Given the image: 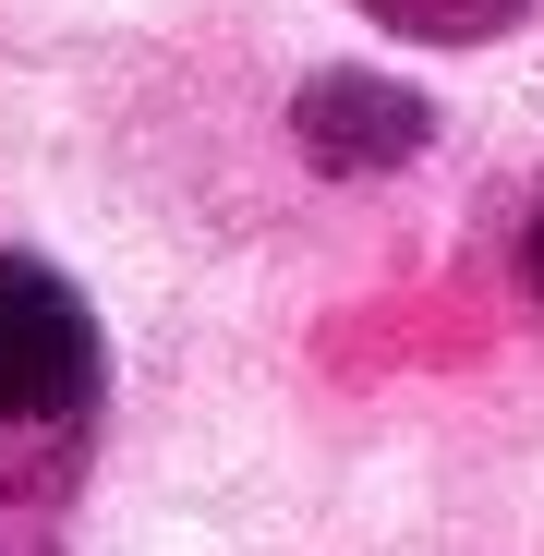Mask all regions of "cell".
I'll return each instance as SVG.
<instances>
[{
	"label": "cell",
	"mask_w": 544,
	"mask_h": 556,
	"mask_svg": "<svg viewBox=\"0 0 544 556\" xmlns=\"http://www.w3.org/2000/svg\"><path fill=\"white\" fill-rule=\"evenodd\" d=\"M98 400V315L37 254H0V435H73Z\"/></svg>",
	"instance_id": "6da1fadb"
},
{
	"label": "cell",
	"mask_w": 544,
	"mask_h": 556,
	"mask_svg": "<svg viewBox=\"0 0 544 556\" xmlns=\"http://www.w3.org/2000/svg\"><path fill=\"white\" fill-rule=\"evenodd\" d=\"M291 134L315 146V169H388V157H412L435 134V110L388 73H327V85L291 98Z\"/></svg>",
	"instance_id": "7a4b0ae2"
},
{
	"label": "cell",
	"mask_w": 544,
	"mask_h": 556,
	"mask_svg": "<svg viewBox=\"0 0 544 556\" xmlns=\"http://www.w3.org/2000/svg\"><path fill=\"white\" fill-rule=\"evenodd\" d=\"M388 25H412V37H472V25H496V13H520V0H376Z\"/></svg>",
	"instance_id": "3957f363"
},
{
	"label": "cell",
	"mask_w": 544,
	"mask_h": 556,
	"mask_svg": "<svg viewBox=\"0 0 544 556\" xmlns=\"http://www.w3.org/2000/svg\"><path fill=\"white\" fill-rule=\"evenodd\" d=\"M520 254H532V291H544V218H532V242H520Z\"/></svg>",
	"instance_id": "277c9868"
}]
</instances>
